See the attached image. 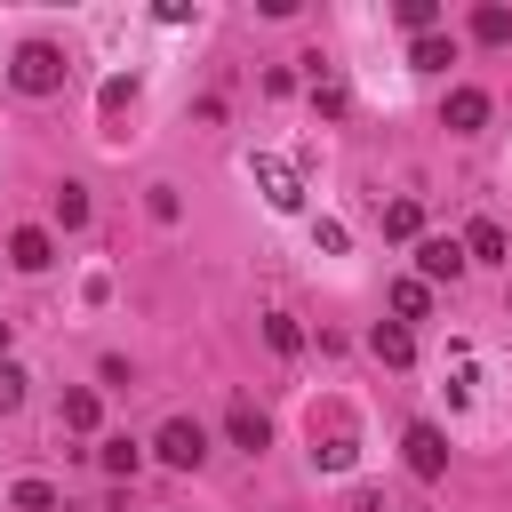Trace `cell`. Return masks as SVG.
Segmentation results:
<instances>
[{
  "mask_svg": "<svg viewBox=\"0 0 512 512\" xmlns=\"http://www.w3.org/2000/svg\"><path fill=\"white\" fill-rule=\"evenodd\" d=\"M64 72H72V64H64V48H56V40H24V48H16V64H8V80H16L24 96H56V88H64Z\"/></svg>",
  "mask_w": 512,
  "mask_h": 512,
  "instance_id": "1",
  "label": "cell"
},
{
  "mask_svg": "<svg viewBox=\"0 0 512 512\" xmlns=\"http://www.w3.org/2000/svg\"><path fill=\"white\" fill-rule=\"evenodd\" d=\"M152 448H160V464H176V472H200V464H208V432H200L192 416H168Z\"/></svg>",
  "mask_w": 512,
  "mask_h": 512,
  "instance_id": "2",
  "label": "cell"
},
{
  "mask_svg": "<svg viewBox=\"0 0 512 512\" xmlns=\"http://www.w3.org/2000/svg\"><path fill=\"white\" fill-rule=\"evenodd\" d=\"M400 448H408V472H416V480H440V472H448V432H440V424H408Z\"/></svg>",
  "mask_w": 512,
  "mask_h": 512,
  "instance_id": "3",
  "label": "cell"
},
{
  "mask_svg": "<svg viewBox=\"0 0 512 512\" xmlns=\"http://www.w3.org/2000/svg\"><path fill=\"white\" fill-rule=\"evenodd\" d=\"M464 264H472L464 240H440V232L416 240V280H424V288H432V280H464Z\"/></svg>",
  "mask_w": 512,
  "mask_h": 512,
  "instance_id": "4",
  "label": "cell"
},
{
  "mask_svg": "<svg viewBox=\"0 0 512 512\" xmlns=\"http://www.w3.org/2000/svg\"><path fill=\"white\" fill-rule=\"evenodd\" d=\"M440 120H448V136H480L488 128V88H448Z\"/></svg>",
  "mask_w": 512,
  "mask_h": 512,
  "instance_id": "5",
  "label": "cell"
},
{
  "mask_svg": "<svg viewBox=\"0 0 512 512\" xmlns=\"http://www.w3.org/2000/svg\"><path fill=\"white\" fill-rule=\"evenodd\" d=\"M256 184H264V200H272L280 216H296V208H304V184H296V168H288V160H256Z\"/></svg>",
  "mask_w": 512,
  "mask_h": 512,
  "instance_id": "6",
  "label": "cell"
},
{
  "mask_svg": "<svg viewBox=\"0 0 512 512\" xmlns=\"http://www.w3.org/2000/svg\"><path fill=\"white\" fill-rule=\"evenodd\" d=\"M8 264H16V272H48V264H56V240H48L40 224H16V232H8Z\"/></svg>",
  "mask_w": 512,
  "mask_h": 512,
  "instance_id": "7",
  "label": "cell"
},
{
  "mask_svg": "<svg viewBox=\"0 0 512 512\" xmlns=\"http://www.w3.org/2000/svg\"><path fill=\"white\" fill-rule=\"evenodd\" d=\"M368 352H376L384 368H408V360H416V336H408L400 320H376V328H368Z\"/></svg>",
  "mask_w": 512,
  "mask_h": 512,
  "instance_id": "8",
  "label": "cell"
},
{
  "mask_svg": "<svg viewBox=\"0 0 512 512\" xmlns=\"http://www.w3.org/2000/svg\"><path fill=\"white\" fill-rule=\"evenodd\" d=\"M224 440H232L240 456H264V448H272V424H264L256 408H232V416H224Z\"/></svg>",
  "mask_w": 512,
  "mask_h": 512,
  "instance_id": "9",
  "label": "cell"
},
{
  "mask_svg": "<svg viewBox=\"0 0 512 512\" xmlns=\"http://www.w3.org/2000/svg\"><path fill=\"white\" fill-rule=\"evenodd\" d=\"M464 256H472V264H512V240H504V224H488V216H480V224L464 232Z\"/></svg>",
  "mask_w": 512,
  "mask_h": 512,
  "instance_id": "10",
  "label": "cell"
},
{
  "mask_svg": "<svg viewBox=\"0 0 512 512\" xmlns=\"http://www.w3.org/2000/svg\"><path fill=\"white\" fill-rule=\"evenodd\" d=\"M408 64H416V72H448V64H456V40H448V32H416V40H408Z\"/></svg>",
  "mask_w": 512,
  "mask_h": 512,
  "instance_id": "11",
  "label": "cell"
},
{
  "mask_svg": "<svg viewBox=\"0 0 512 512\" xmlns=\"http://www.w3.org/2000/svg\"><path fill=\"white\" fill-rule=\"evenodd\" d=\"M384 240H424V208L416 200H384Z\"/></svg>",
  "mask_w": 512,
  "mask_h": 512,
  "instance_id": "12",
  "label": "cell"
},
{
  "mask_svg": "<svg viewBox=\"0 0 512 512\" xmlns=\"http://www.w3.org/2000/svg\"><path fill=\"white\" fill-rule=\"evenodd\" d=\"M472 40L504 48V40H512V8H496V0H488V8H472Z\"/></svg>",
  "mask_w": 512,
  "mask_h": 512,
  "instance_id": "13",
  "label": "cell"
},
{
  "mask_svg": "<svg viewBox=\"0 0 512 512\" xmlns=\"http://www.w3.org/2000/svg\"><path fill=\"white\" fill-rule=\"evenodd\" d=\"M48 216H56L64 232H80V224H88V192H80V184H64V192L48 200Z\"/></svg>",
  "mask_w": 512,
  "mask_h": 512,
  "instance_id": "14",
  "label": "cell"
},
{
  "mask_svg": "<svg viewBox=\"0 0 512 512\" xmlns=\"http://www.w3.org/2000/svg\"><path fill=\"white\" fill-rule=\"evenodd\" d=\"M392 312H400V328L424 320V312H432V288H424V280H400V288H392Z\"/></svg>",
  "mask_w": 512,
  "mask_h": 512,
  "instance_id": "15",
  "label": "cell"
},
{
  "mask_svg": "<svg viewBox=\"0 0 512 512\" xmlns=\"http://www.w3.org/2000/svg\"><path fill=\"white\" fill-rule=\"evenodd\" d=\"M264 344H272V352H304V328H296V312H264Z\"/></svg>",
  "mask_w": 512,
  "mask_h": 512,
  "instance_id": "16",
  "label": "cell"
},
{
  "mask_svg": "<svg viewBox=\"0 0 512 512\" xmlns=\"http://www.w3.org/2000/svg\"><path fill=\"white\" fill-rule=\"evenodd\" d=\"M96 456H104V472H112V480H136V464H144V448H136V440H104Z\"/></svg>",
  "mask_w": 512,
  "mask_h": 512,
  "instance_id": "17",
  "label": "cell"
},
{
  "mask_svg": "<svg viewBox=\"0 0 512 512\" xmlns=\"http://www.w3.org/2000/svg\"><path fill=\"white\" fill-rule=\"evenodd\" d=\"M96 416H104L96 392H64V424H72V432H96Z\"/></svg>",
  "mask_w": 512,
  "mask_h": 512,
  "instance_id": "18",
  "label": "cell"
},
{
  "mask_svg": "<svg viewBox=\"0 0 512 512\" xmlns=\"http://www.w3.org/2000/svg\"><path fill=\"white\" fill-rule=\"evenodd\" d=\"M16 408H24V368L0 360V416H16Z\"/></svg>",
  "mask_w": 512,
  "mask_h": 512,
  "instance_id": "19",
  "label": "cell"
},
{
  "mask_svg": "<svg viewBox=\"0 0 512 512\" xmlns=\"http://www.w3.org/2000/svg\"><path fill=\"white\" fill-rule=\"evenodd\" d=\"M392 16H400V32H432V16H440V8H432V0H400Z\"/></svg>",
  "mask_w": 512,
  "mask_h": 512,
  "instance_id": "20",
  "label": "cell"
},
{
  "mask_svg": "<svg viewBox=\"0 0 512 512\" xmlns=\"http://www.w3.org/2000/svg\"><path fill=\"white\" fill-rule=\"evenodd\" d=\"M48 504H56L48 480H16V512H48Z\"/></svg>",
  "mask_w": 512,
  "mask_h": 512,
  "instance_id": "21",
  "label": "cell"
},
{
  "mask_svg": "<svg viewBox=\"0 0 512 512\" xmlns=\"http://www.w3.org/2000/svg\"><path fill=\"white\" fill-rule=\"evenodd\" d=\"M312 104H320V120H336V112H344V88H336V80H312Z\"/></svg>",
  "mask_w": 512,
  "mask_h": 512,
  "instance_id": "22",
  "label": "cell"
},
{
  "mask_svg": "<svg viewBox=\"0 0 512 512\" xmlns=\"http://www.w3.org/2000/svg\"><path fill=\"white\" fill-rule=\"evenodd\" d=\"M144 208H152L160 224H176V208H184V200H176V184H152V200H144Z\"/></svg>",
  "mask_w": 512,
  "mask_h": 512,
  "instance_id": "23",
  "label": "cell"
},
{
  "mask_svg": "<svg viewBox=\"0 0 512 512\" xmlns=\"http://www.w3.org/2000/svg\"><path fill=\"white\" fill-rule=\"evenodd\" d=\"M312 240H320L328 256H344V224H336V216H320V224H312Z\"/></svg>",
  "mask_w": 512,
  "mask_h": 512,
  "instance_id": "24",
  "label": "cell"
},
{
  "mask_svg": "<svg viewBox=\"0 0 512 512\" xmlns=\"http://www.w3.org/2000/svg\"><path fill=\"white\" fill-rule=\"evenodd\" d=\"M0 360H8V320H0Z\"/></svg>",
  "mask_w": 512,
  "mask_h": 512,
  "instance_id": "25",
  "label": "cell"
}]
</instances>
